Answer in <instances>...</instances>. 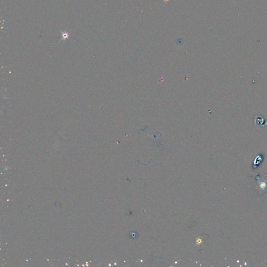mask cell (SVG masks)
Here are the masks:
<instances>
[{
	"mask_svg": "<svg viewBox=\"0 0 267 267\" xmlns=\"http://www.w3.org/2000/svg\"><path fill=\"white\" fill-rule=\"evenodd\" d=\"M71 30H70L69 32H66V31H62V30H60V32H61V35H62V39H61V40H60V42L62 41V40H65L66 39H69V33L71 32Z\"/></svg>",
	"mask_w": 267,
	"mask_h": 267,
	"instance_id": "1",
	"label": "cell"
}]
</instances>
